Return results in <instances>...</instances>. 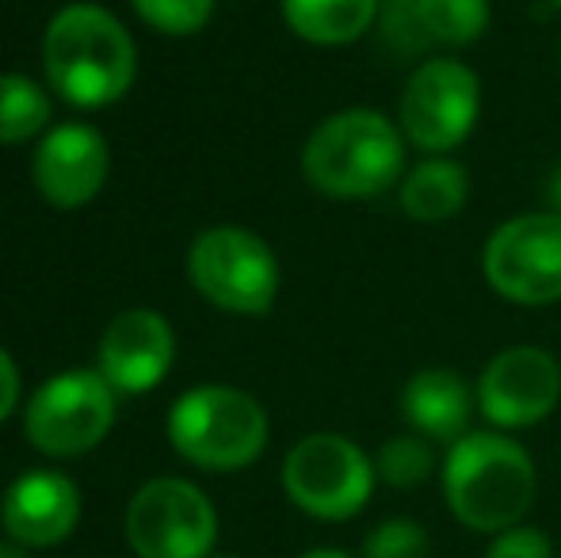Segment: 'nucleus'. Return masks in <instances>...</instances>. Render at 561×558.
<instances>
[{
    "label": "nucleus",
    "mask_w": 561,
    "mask_h": 558,
    "mask_svg": "<svg viewBox=\"0 0 561 558\" xmlns=\"http://www.w3.org/2000/svg\"><path fill=\"white\" fill-rule=\"evenodd\" d=\"M43 69L61 100L77 107H107L134 84L138 50L107 8L69 4L43 35Z\"/></svg>",
    "instance_id": "nucleus-1"
},
{
    "label": "nucleus",
    "mask_w": 561,
    "mask_h": 558,
    "mask_svg": "<svg viewBox=\"0 0 561 558\" xmlns=\"http://www.w3.org/2000/svg\"><path fill=\"white\" fill-rule=\"evenodd\" d=\"M444 498L458 524L485 536L524 524L535 505V463L504 432H466L444 463Z\"/></svg>",
    "instance_id": "nucleus-2"
},
{
    "label": "nucleus",
    "mask_w": 561,
    "mask_h": 558,
    "mask_svg": "<svg viewBox=\"0 0 561 558\" xmlns=\"http://www.w3.org/2000/svg\"><path fill=\"white\" fill-rule=\"evenodd\" d=\"M405 169V135L382 112L347 107L306 138L302 176L333 200H370L393 187Z\"/></svg>",
    "instance_id": "nucleus-3"
},
{
    "label": "nucleus",
    "mask_w": 561,
    "mask_h": 558,
    "mask_svg": "<svg viewBox=\"0 0 561 558\" xmlns=\"http://www.w3.org/2000/svg\"><path fill=\"white\" fill-rule=\"evenodd\" d=\"M169 440L203 470H241L267 447V413L237 387H195L172 406Z\"/></svg>",
    "instance_id": "nucleus-4"
},
{
    "label": "nucleus",
    "mask_w": 561,
    "mask_h": 558,
    "mask_svg": "<svg viewBox=\"0 0 561 558\" xmlns=\"http://www.w3.org/2000/svg\"><path fill=\"white\" fill-rule=\"evenodd\" d=\"M375 463L340 432H313L290 447L283 463V490L318 521H352L375 490Z\"/></svg>",
    "instance_id": "nucleus-5"
},
{
    "label": "nucleus",
    "mask_w": 561,
    "mask_h": 558,
    "mask_svg": "<svg viewBox=\"0 0 561 558\" xmlns=\"http://www.w3.org/2000/svg\"><path fill=\"white\" fill-rule=\"evenodd\" d=\"M187 276L210 306L229 314H267L279 295V261L264 238L241 226L199 234L187 253Z\"/></svg>",
    "instance_id": "nucleus-6"
},
{
    "label": "nucleus",
    "mask_w": 561,
    "mask_h": 558,
    "mask_svg": "<svg viewBox=\"0 0 561 558\" xmlns=\"http://www.w3.org/2000/svg\"><path fill=\"white\" fill-rule=\"evenodd\" d=\"M23 424L38 452L73 459L92 452L115 424V390L100 372L54 375L31 395Z\"/></svg>",
    "instance_id": "nucleus-7"
},
{
    "label": "nucleus",
    "mask_w": 561,
    "mask_h": 558,
    "mask_svg": "<svg viewBox=\"0 0 561 558\" xmlns=\"http://www.w3.org/2000/svg\"><path fill=\"white\" fill-rule=\"evenodd\" d=\"M126 536L138 558H207L218 536L215 505L184 478H153L126 509Z\"/></svg>",
    "instance_id": "nucleus-8"
},
{
    "label": "nucleus",
    "mask_w": 561,
    "mask_h": 558,
    "mask_svg": "<svg viewBox=\"0 0 561 558\" xmlns=\"http://www.w3.org/2000/svg\"><path fill=\"white\" fill-rule=\"evenodd\" d=\"M481 272L501 298L550 306L561 298V215H519L496 226L481 253Z\"/></svg>",
    "instance_id": "nucleus-9"
},
{
    "label": "nucleus",
    "mask_w": 561,
    "mask_h": 558,
    "mask_svg": "<svg viewBox=\"0 0 561 558\" xmlns=\"http://www.w3.org/2000/svg\"><path fill=\"white\" fill-rule=\"evenodd\" d=\"M478 112V73L455 58H428L401 92V135L439 157L470 138Z\"/></svg>",
    "instance_id": "nucleus-10"
},
{
    "label": "nucleus",
    "mask_w": 561,
    "mask_h": 558,
    "mask_svg": "<svg viewBox=\"0 0 561 558\" xmlns=\"http://www.w3.org/2000/svg\"><path fill=\"white\" fill-rule=\"evenodd\" d=\"M561 402V367L547 349L516 344L496 352L478 379V406L496 429H531Z\"/></svg>",
    "instance_id": "nucleus-11"
},
{
    "label": "nucleus",
    "mask_w": 561,
    "mask_h": 558,
    "mask_svg": "<svg viewBox=\"0 0 561 558\" xmlns=\"http://www.w3.org/2000/svg\"><path fill=\"white\" fill-rule=\"evenodd\" d=\"M112 153L96 127L61 123L35 149V184L46 203L61 210L84 207L104 187Z\"/></svg>",
    "instance_id": "nucleus-12"
},
{
    "label": "nucleus",
    "mask_w": 561,
    "mask_h": 558,
    "mask_svg": "<svg viewBox=\"0 0 561 558\" xmlns=\"http://www.w3.org/2000/svg\"><path fill=\"white\" fill-rule=\"evenodd\" d=\"M176 356L172 326L157 310H126L100 341V375L118 395H146L169 375Z\"/></svg>",
    "instance_id": "nucleus-13"
},
{
    "label": "nucleus",
    "mask_w": 561,
    "mask_h": 558,
    "mask_svg": "<svg viewBox=\"0 0 561 558\" xmlns=\"http://www.w3.org/2000/svg\"><path fill=\"white\" fill-rule=\"evenodd\" d=\"M81 521V493L58 470L15 478L4 498V524L23 547H54Z\"/></svg>",
    "instance_id": "nucleus-14"
},
{
    "label": "nucleus",
    "mask_w": 561,
    "mask_h": 558,
    "mask_svg": "<svg viewBox=\"0 0 561 558\" xmlns=\"http://www.w3.org/2000/svg\"><path fill=\"white\" fill-rule=\"evenodd\" d=\"M401 413L424 440L458 444L470 432L473 395L462 375L450 367H421L401 387Z\"/></svg>",
    "instance_id": "nucleus-15"
},
{
    "label": "nucleus",
    "mask_w": 561,
    "mask_h": 558,
    "mask_svg": "<svg viewBox=\"0 0 561 558\" xmlns=\"http://www.w3.org/2000/svg\"><path fill=\"white\" fill-rule=\"evenodd\" d=\"M382 0H283V20L313 46L355 43L378 20Z\"/></svg>",
    "instance_id": "nucleus-16"
},
{
    "label": "nucleus",
    "mask_w": 561,
    "mask_h": 558,
    "mask_svg": "<svg viewBox=\"0 0 561 558\" xmlns=\"http://www.w3.org/2000/svg\"><path fill=\"white\" fill-rule=\"evenodd\" d=\"M470 176L450 157H428L401 180V207L416 223H447L462 210Z\"/></svg>",
    "instance_id": "nucleus-17"
},
{
    "label": "nucleus",
    "mask_w": 561,
    "mask_h": 558,
    "mask_svg": "<svg viewBox=\"0 0 561 558\" xmlns=\"http://www.w3.org/2000/svg\"><path fill=\"white\" fill-rule=\"evenodd\" d=\"M50 119V96L31 77H0V146H20L35 138Z\"/></svg>",
    "instance_id": "nucleus-18"
},
{
    "label": "nucleus",
    "mask_w": 561,
    "mask_h": 558,
    "mask_svg": "<svg viewBox=\"0 0 561 558\" xmlns=\"http://www.w3.org/2000/svg\"><path fill=\"white\" fill-rule=\"evenodd\" d=\"M421 27L439 46H470L489 31V0H416Z\"/></svg>",
    "instance_id": "nucleus-19"
},
{
    "label": "nucleus",
    "mask_w": 561,
    "mask_h": 558,
    "mask_svg": "<svg viewBox=\"0 0 561 558\" xmlns=\"http://www.w3.org/2000/svg\"><path fill=\"white\" fill-rule=\"evenodd\" d=\"M436 470V452L424 436H390L378 447L375 475L393 490H416Z\"/></svg>",
    "instance_id": "nucleus-20"
},
{
    "label": "nucleus",
    "mask_w": 561,
    "mask_h": 558,
    "mask_svg": "<svg viewBox=\"0 0 561 558\" xmlns=\"http://www.w3.org/2000/svg\"><path fill=\"white\" fill-rule=\"evenodd\" d=\"M130 4L161 35H195L215 15V0H130Z\"/></svg>",
    "instance_id": "nucleus-21"
},
{
    "label": "nucleus",
    "mask_w": 561,
    "mask_h": 558,
    "mask_svg": "<svg viewBox=\"0 0 561 558\" xmlns=\"http://www.w3.org/2000/svg\"><path fill=\"white\" fill-rule=\"evenodd\" d=\"M428 547L424 524L409 516H390L363 539V558H428Z\"/></svg>",
    "instance_id": "nucleus-22"
},
{
    "label": "nucleus",
    "mask_w": 561,
    "mask_h": 558,
    "mask_svg": "<svg viewBox=\"0 0 561 558\" xmlns=\"http://www.w3.org/2000/svg\"><path fill=\"white\" fill-rule=\"evenodd\" d=\"M378 20H382V43L393 54H424L432 46L428 31L421 27V15H416V0H386L378 8Z\"/></svg>",
    "instance_id": "nucleus-23"
},
{
    "label": "nucleus",
    "mask_w": 561,
    "mask_h": 558,
    "mask_svg": "<svg viewBox=\"0 0 561 558\" xmlns=\"http://www.w3.org/2000/svg\"><path fill=\"white\" fill-rule=\"evenodd\" d=\"M485 558H554V547H550L547 532L531 528V524H516V528L493 536Z\"/></svg>",
    "instance_id": "nucleus-24"
},
{
    "label": "nucleus",
    "mask_w": 561,
    "mask_h": 558,
    "mask_svg": "<svg viewBox=\"0 0 561 558\" xmlns=\"http://www.w3.org/2000/svg\"><path fill=\"white\" fill-rule=\"evenodd\" d=\"M15 402H20V372H15L12 356L0 349V424L12 418Z\"/></svg>",
    "instance_id": "nucleus-25"
},
{
    "label": "nucleus",
    "mask_w": 561,
    "mask_h": 558,
    "mask_svg": "<svg viewBox=\"0 0 561 558\" xmlns=\"http://www.w3.org/2000/svg\"><path fill=\"white\" fill-rule=\"evenodd\" d=\"M547 200H550V210L561 215V169L550 176V187H547Z\"/></svg>",
    "instance_id": "nucleus-26"
},
{
    "label": "nucleus",
    "mask_w": 561,
    "mask_h": 558,
    "mask_svg": "<svg viewBox=\"0 0 561 558\" xmlns=\"http://www.w3.org/2000/svg\"><path fill=\"white\" fill-rule=\"evenodd\" d=\"M302 558H352L347 551H336V547H318V551H306Z\"/></svg>",
    "instance_id": "nucleus-27"
},
{
    "label": "nucleus",
    "mask_w": 561,
    "mask_h": 558,
    "mask_svg": "<svg viewBox=\"0 0 561 558\" xmlns=\"http://www.w3.org/2000/svg\"><path fill=\"white\" fill-rule=\"evenodd\" d=\"M0 558H27L20 551V547H12V544H0Z\"/></svg>",
    "instance_id": "nucleus-28"
},
{
    "label": "nucleus",
    "mask_w": 561,
    "mask_h": 558,
    "mask_svg": "<svg viewBox=\"0 0 561 558\" xmlns=\"http://www.w3.org/2000/svg\"><path fill=\"white\" fill-rule=\"evenodd\" d=\"M215 558H237V555H215Z\"/></svg>",
    "instance_id": "nucleus-29"
},
{
    "label": "nucleus",
    "mask_w": 561,
    "mask_h": 558,
    "mask_svg": "<svg viewBox=\"0 0 561 558\" xmlns=\"http://www.w3.org/2000/svg\"><path fill=\"white\" fill-rule=\"evenodd\" d=\"M554 8H561V0H554Z\"/></svg>",
    "instance_id": "nucleus-30"
}]
</instances>
